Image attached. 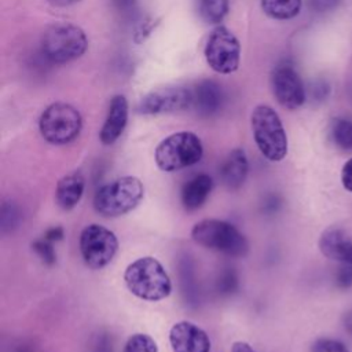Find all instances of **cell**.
Listing matches in <instances>:
<instances>
[{
  "label": "cell",
  "instance_id": "obj_1",
  "mask_svg": "<svg viewBox=\"0 0 352 352\" xmlns=\"http://www.w3.org/2000/svg\"><path fill=\"white\" fill-rule=\"evenodd\" d=\"M128 290L144 301H161L172 292V282L164 265L151 256L132 261L124 272Z\"/></svg>",
  "mask_w": 352,
  "mask_h": 352
},
{
  "label": "cell",
  "instance_id": "obj_2",
  "mask_svg": "<svg viewBox=\"0 0 352 352\" xmlns=\"http://www.w3.org/2000/svg\"><path fill=\"white\" fill-rule=\"evenodd\" d=\"M191 238L195 243L232 258L248 256L250 249L249 241L235 226L219 219H204L195 223Z\"/></svg>",
  "mask_w": 352,
  "mask_h": 352
},
{
  "label": "cell",
  "instance_id": "obj_3",
  "mask_svg": "<svg viewBox=\"0 0 352 352\" xmlns=\"http://www.w3.org/2000/svg\"><path fill=\"white\" fill-rule=\"evenodd\" d=\"M144 195V187L136 176H122L103 184L94 195V209L103 217H120L133 210Z\"/></svg>",
  "mask_w": 352,
  "mask_h": 352
},
{
  "label": "cell",
  "instance_id": "obj_4",
  "mask_svg": "<svg viewBox=\"0 0 352 352\" xmlns=\"http://www.w3.org/2000/svg\"><path fill=\"white\" fill-rule=\"evenodd\" d=\"M88 48L84 30L70 22H55L41 36V54L52 63H67L78 59Z\"/></svg>",
  "mask_w": 352,
  "mask_h": 352
},
{
  "label": "cell",
  "instance_id": "obj_5",
  "mask_svg": "<svg viewBox=\"0 0 352 352\" xmlns=\"http://www.w3.org/2000/svg\"><path fill=\"white\" fill-rule=\"evenodd\" d=\"M250 125L260 153L271 162L282 161L287 154V136L278 113L267 104H258L252 111Z\"/></svg>",
  "mask_w": 352,
  "mask_h": 352
},
{
  "label": "cell",
  "instance_id": "obj_6",
  "mask_svg": "<svg viewBox=\"0 0 352 352\" xmlns=\"http://www.w3.org/2000/svg\"><path fill=\"white\" fill-rule=\"evenodd\" d=\"M204 155L201 139L190 131H180L166 136L154 151L157 166L164 172H176L195 165Z\"/></svg>",
  "mask_w": 352,
  "mask_h": 352
},
{
  "label": "cell",
  "instance_id": "obj_7",
  "mask_svg": "<svg viewBox=\"0 0 352 352\" xmlns=\"http://www.w3.org/2000/svg\"><path fill=\"white\" fill-rule=\"evenodd\" d=\"M81 128L82 118L80 111L65 102H55L47 106L38 120L43 139L56 146L73 142L80 135Z\"/></svg>",
  "mask_w": 352,
  "mask_h": 352
},
{
  "label": "cell",
  "instance_id": "obj_8",
  "mask_svg": "<svg viewBox=\"0 0 352 352\" xmlns=\"http://www.w3.org/2000/svg\"><path fill=\"white\" fill-rule=\"evenodd\" d=\"M204 55L208 66L213 72L231 74L239 66L241 44L228 28L217 25L208 37Z\"/></svg>",
  "mask_w": 352,
  "mask_h": 352
},
{
  "label": "cell",
  "instance_id": "obj_9",
  "mask_svg": "<svg viewBox=\"0 0 352 352\" xmlns=\"http://www.w3.org/2000/svg\"><path fill=\"white\" fill-rule=\"evenodd\" d=\"M81 257L92 270L106 267L118 250V239L116 234L99 224H88L80 234Z\"/></svg>",
  "mask_w": 352,
  "mask_h": 352
},
{
  "label": "cell",
  "instance_id": "obj_10",
  "mask_svg": "<svg viewBox=\"0 0 352 352\" xmlns=\"http://www.w3.org/2000/svg\"><path fill=\"white\" fill-rule=\"evenodd\" d=\"M191 89L184 87H164L148 92L138 104V113L155 116L191 109Z\"/></svg>",
  "mask_w": 352,
  "mask_h": 352
},
{
  "label": "cell",
  "instance_id": "obj_11",
  "mask_svg": "<svg viewBox=\"0 0 352 352\" xmlns=\"http://www.w3.org/2000/svg\"><path fill=\"white\" fill-rule=\"evenodd\" d=\"M271 84L275 99L282 107L287 110H296L304 104L305 88L298 73L292 65H278L272 72Z\"/></svg>",
  "mask_w": 352,
  "mask_h": 352
},
{
  "label": "cell",
  "instance_id": "obj_12",
  "mask_svg": "<svg viewBox=\"0 0 352 352\" xmlns=\"http://www.w3.org/2000/svg\"><path fill=\"white\" fill-rule=\"evenodd\" d=\"M169 342L172 352H209L210 338L198 324L180 320L169 330Z\"/></svg>",
  "mask_w": 352,
  "mask_h": 352
},
{
  "label": "cell",
  "instance_id": "obj_13",
  "mask_svg": "<svg viewBox=\"0 0 352 352\" xmlns=\"http://www.w3.org/2000/svg\"><path fill=\"white\" fill-rule=\"evenodd\" d=\"M129 106L124 95H114L109 104V111L106 120L99 132V139L103 144L109 146L118 140L122 135L128 122Z\"/></svg>",
  "mask_w": 352,
  "mask_h": 352
},
{
  "label": "cell",
  "instance_id": "obj_14",
  "mask_svg": "<svg viewBox=\"0 0 352 352\" xmlns=\"http://www.w3.org/2000/svg\"><path fill=\"white\" fill-rule=\"evenodd\" d=\"M191 109L199 116L210 117L216 114L223 104V89L213 80H201L191 89Z\"/></svg>",
  "mask_w": 352,
  "mask_h": 352
},
{
  "label": "cell",
  "instance_id": "obj_15",
  "mask_svg": "<svg viewBox=\"0 0 352 352\" xmlns=\"http://www.w3.org/2000/svg\"><path fill=\"white\" fill-rule=\"evenodd\" d=\"M319 249L330 260L352 264V239L342 228L324 230L319 238Z\"/></svg>",
  "mask_w": 352,
  "mask_h": 352
},
{
  "label": "cell",
  "instance_id": "obj_16",
  "mask_svg": "<svg viewBox=\"0 0 352 352\" xmlns=\"http://www.w3.org/2000/svg\"><path fill=\"white\" fill-rule=\"evenodd\" d=\"M249 161L243 148H234L228 153L220 168V177L228 190H238L248 177Z\"/></svg>",
  "mask_w": 352,
  "mask_h": 352
},
{
  "label": "cell",
  "instance_id": "obj_17",
  "mask_svg": "<svg viewBox=\"0 0 352 352\" xmlns=\"http://www.w3.org/2000/svg\"><path fill=\"white\" fill-rule=\"evenodd\" d=\"M85 188V177L80 170L62 176L55 188V201L63 210H72L81 199Z\"/></svg>",
  "mask_w": 352,
  "mask_h": 352
},
{
  "label": "cell",
  "instance_id": "obj_18",
  "mask_svg": "<svg viewBox=\"0 0 352 352\" xmlns=\"http://www.w3.org/2000/svg\"><path fill=\"white\" fill-rule=\"evenodd\" d=\"M213 187V180L206 173H199L190 179L182 188V205L186 210L199 209L208 199Z\"/></svg>",
  "mask_w": 352,
  "mask_h": 352
},
{
  "label": "cell",
  "instance_id": "obj_19",
  "mask_svg": "<svg viewBox=\"0 0 352 352\" xmlns=\"http://www.w3.org/2000/svg\"><path fill=\"white\" fill-rule=\"evenodd\" d=\"M264 14L276 21L294 18L301 10V0H260Z\"/></svg>",
  "mask_w": 352,
  "mask_h": 352
},
{
  "label": "cell",
  "instance_id": "obj_20",
  "mask_svg": "<svg viewBox=\"0 0 352 352\" xmlns=\"http://www.w3.org/2000/svg\"><path fill=\"white\" fill-rule=\"evenodd\" d=\"M230 0H198L201 18L209 25H220L228 14Z\"/></svg>",
  "mask_w": 352,
  "mask_h": 352
},
{
  "label": "cell",
  "instance_id": "obj_21",
  "mask_svg": "<svg viewBox=\"0 0 352 352\" xmlns=\"http://www.w3.org/2000/svg\"><path fill=\"white\" fill-rule=\"evenodd\" d=\"M330 136L337 147L345 151L352 150V121L336 118L330 125Z\"/></svg>",
  "mask_w": 352,
  "mask_h": 352
},
{
  "label": "cell",
  "instance_id": "obj_22",
  "mask_svg": "<svg viewBox=\"0 0 352 352\" xmlns=\"http://www.w3.org/2000/svg\"><path fill=\"white\" fill-rule=\"evenodd\" d=\"M122 352H158V346L148 334L135 333L126 340Z\"/></svg>",
  "mask_w": 352,
  "mask_h": 352
},
{
  "label": "cell",
  "instance_id": "obj_23",
  "mask_svg": "<svg viewBox=\"0 0 352 352\" xmlns=\"http://www.w3.org/2000/svg\"><path fill=\"white\" fill-rule=\"evenodd\" d=\"M1 231L12 232L21 223V212L12 201H4L1 205Z\"/></svg>",
  "mask_w": 352,
  "mask_h": 352
},
{
  "label": "cell",
  "instance_id": "obj_24",
  "mask_svg": "<svg viewBox=\"0 0 352 352\" xmlns=\"http://www.w3.org/2000/svg\"><path fill=\"white\" fill-rule=\"evenodd\" d=\"M32 249L44 264L52 265L56 261V253L52 246V242L47 241L44 236L32 242Z\"/></svg>",
  "mask_w": 352,
  "mask_h": 352
},
{
  "label": "cell",
  "instance_id": "obj_25",
  "mask_svg": "<svg viewBox=\"0 0 352 352\" xmlns=\"http://www.w3.org/2000/svg\"><path fill=\"white\" fill-rule=\"evenodd\" d=\"M311 352H349L348 348L338 340L333 338H319L312 346Z\"/></svg>",
  "mask_w": 352,
  "mask_h": 352
},
{
  "label": "cell",
  "instance_id": "obj_26",
  "mask_svg": "<svg viewBox=\"0 0 352 352\" xmlns=\"http://www.w3.org/2000/svg\"><path fill=\"white\" fill-rule=\"evenodd\" d=\"M238 286V278L236 274L232 271V268H227L217 280V289L221 294H230L232 293Z\"/></svg>",
  "mask_w": 352,
  "mask_h": 352
},
{
  "label": "cell",
  "instance_id": "obj_27",
  "mask_svg": "<svg viewBox=\"0 0 352 352\" xmlns=\"http://www.w3.org/2000/svg\"><path fill=\"white\" fill-rule=\"evenodd\" d=\"M336 282L340 287L352 286V264L341 263L336 275Z\"/></svg>",
  "mask_w": 352,
  "mask_h": 352
},
{
  "label": "cell",
  "instance_id": "obj_28",
  "mask_svg": "<svg viewBox=\"0 0 352 352\" xmlns=\"http://www.w3.org/2000/svg\"><path fill=\"white\" fill-rule=\"evenodd\" d=\"M341 183L345 190L352 192V158L348 160L341 170Z\"/></svg>",
  "mask_w": 352,
  "mask_h": 352
},
{
  "label": "cell",
  "instance_id": "obj_29",
  "mask_svg": "<svg viewBox=\"0 0 352 352\" xmlns=\"http://www.w3.org/2000/svg\"><path fill=\"white\" fill-rule=\"evenodd\" d=\"M63 235H65V231L62 227L59 226H55V227H51L48 228L45 232H44V238L50 242H58L60 239H63Z\"/></svg>",
  "mask_w": 352,
  "mask_h": 352
},
{
  "label": "cell",
  "instance_id": "obj_30",
  "mask_svg": "<svg viewBox=\"0 0 352 352\" xmlns=\"http://www.w3.org/2000/svg\"><path fill=\"white\" fill-rule=\"evenodd\" d=\"M337 4V0H311V6L316 11L331 10Z\"/></svg>",
  "mask_w": 352,
  "mask_h": 352
},
{
  "label": "cell",
  "instance_id": "obj_31",
  "mask_svg": "<svg viewBox=\"0 0 352 352\" xmlns=\"http://www.w3.org/2000/svg\"><path fill=\"white\" fill-rule=\"evenodd\" d=\"M231 352H256L253 346L245 341H235L231 345Z\"/></svg>",
  "mask_w": 352,
  "mask_h": 352
},
{
  "label": "cell",
  "instance_id": "obj_32",
  "mask_svg": "<svg viewBox=\"0 0 352 352\" xmlns=\"http://www.w3.org/2000/svg\"><path fill=\"white\" fill-rule=\"evenodd\" d=\"M48 1L54 6H58V7H67V6L78 3L80 0H48Z\"/></svg>",
  "mask_w": 352,
  "mask_h": 352
},
{
  "label": "cell",
  "instance_id": "obj_33",
  "mask_svg": "<svg viewBox=\"0 0 352 352\" xmlns=\"http://www.w3.org/2000/svg\"><path fill=\"white\" fill-rule=\"evenodd\" d=\"M113 3H114L118 8L125 10V8H129V7L135 3V0H113Z\"/></svg>",
  "mask_w": 352,
  "mask_h": 352
},
{
  "label": "cell",
  "instance_id": "obj_34",
  "mask_svg": "<svg viewBox=\"0 0 352 352\" xmlns=\"http://www.w3.org/2000/svg\"><path fill=\"white\" fill-rule=\"evenodd\" d=\"M345 327L352 334V311H349L345 316Z\"/></svg>",
  "mask_w": 352,
  "mask_h": 352
}]
</instances>
